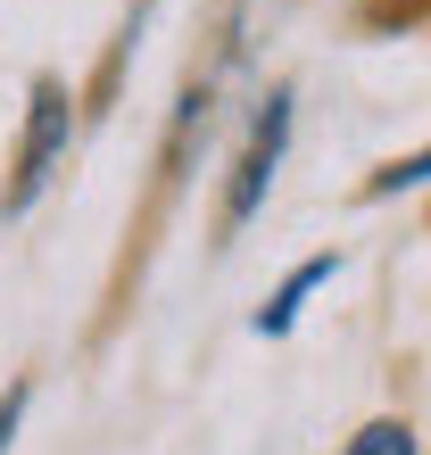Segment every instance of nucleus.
I'll return each instance as SVG.
<instances>
[{"mask_svg": "<svg viewBox=\"0 0 431 455\" xmlns=\"http://www.w3.org/2000/svg\"><path fill=\"white\" fill-rule=\"evenodd\" d=\"M67 141H75V100H67L59 75H42L34 84V116H25V141H17V182H9V199H0V216H25V207L50 191Z\"/></svg>", "mask_w": 431, "mask_h": 455, "instance_id": "nucleus-1", "label": "nucleus"}, {"mask_svg": "<svg viewBox=\"0 0 431 455\" xmlns=\"http://www.w3.org/2000/svg\"><path fill=\"white\" fill-rule=\"evenodd\" d=\"M282 141H290V92H274V100H265V116L249 124V141H240V157H232L224 224H249L257 207H265V182H274V166H282Z\"/></svg>", "mask_w": 431, "mask_h": 455, "instance_id": "nucleus-2", "label": "nucleus"}, {"mask_svg": "<svg viewBox=\"0 0 431 455\" xmlns=\"http://www.w3.org/2000/svg\"><path fill=\"white\" fill-rule=\"evenodd\" d=\"M332 274H340V257H307L299 274L274 290V307H257V331H290V323H299V299H307L315 282H332Z\"/></svg>", "mask_w": 431, "mask_h": 455, "instance_id": "nucleus-3", "label": "nucleus"}, {"mask_svg": "<svg viewBox=\"0 0 431 455\" xmlns=\"http://www.w3.org/2000/svg\"><path fill=\"white\" fill-rule=\"evenodd\" d=\"M348 455H415V431L407 422H365V431L348 439Z\"/></svg>", "mask_w": 431, "mask_h": 455, "instance_id": "nucleus-4", "label": "nucleus"}, {"mask_svg": "<svg viewBox=\"0 0 431 455\" xmlns=\"http://www.w3.org/2000/svg\"><path fill=\"white\" fill-rule=\"evenodd\" d=\"M415 182H431V149H423V157H407V166H390L373 191H415Z\"/></svg>", "mask_w": 431, "mask_h": 455, "instance_id": "nucleus-5", "label": "nucleus"}, {"mask_svg": "<svg viewBox=\"0 0 431 455\" xmlns=\"http://www.w3.org/2000/svg\"><path fill=\"white\" fill-rule=\"evenodd\" d=\"M17 422H25V381L0 397V455H9V439H17Z\"/></svg>", "mask_w": 431, "mask_h": 455, "instance_id": "nucleus-6", "label": "nucleus"}]
</instances>
